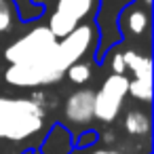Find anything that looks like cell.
<instances>
[{
    "mask_svg": "<svg viewBox=\"0 0 154 154\" xmlns=\"http://www.w3.org/2000/svg\"><path fill=\"white\" fill-rule=\"evenodd\" d=\"M122 127L125 131L131 135V137H146L150 133V114L139 110V108H133L125 114V120H122Z\"/></svg>",
    "mask_w": 154,
    "mask_h": 154,
    "instance_id": "9c48e42d",
    "label": "cell"
},
{
    "mask_svg": "<svg viewBox=\"0 0 154 154\" xmlns=\"http://www.w3.org/2000/svg\"><path fill=\"white\" fill-rule=\"evenodd\" d=\"M70 154H120V152H116L112 148H95V143H93V146H87V148H76Z\"/></svg>",
    "mask_w": 154,
    "mask_h": 154,
    "instance_id": "5bb4252c",
    "label": "cell"
},
{
    "mask_svg": "<svg viewBox=\"0 0 154 154\" xmlns=\"http://www.w3.org/2000/svg\"><path fill=\"white\" fill-rule=\"evenodd\" d=\"M99 0H57L53 13L49 15L47 28L55 38H63L78 26L93 21L99 11Z\"/></svg>",
    "mask_w": 154,
    "mask_h": 154,
    "instance_id": "3957f363",
    "label": "cell"
},
{
    "mask_svg": "<svg viewBox=\"0 0 154 154\" xmlns=\"http://www.w3.org/2000/svg\"><path fill=\"white\" fill-rule=\"evenodd\" d=\"M57 45V38L51 34V30L47 26H38L30 32H26L23 36H19L17 40H13L7 51H5V61L9 66L15 63H28V61H36L45 55H49Z\"/></svg>",
    "mask_w": 154,
    "mask_h": 154,
    "instance_id": "277c9868",
    "label": "cell"
},
{
    "mask_svg": "<svg viewBox=\"0 0 154 154\" xmlns=\"http://www.w3.org/2000/svg\"><path fill=\"white\" fill-rule=\"evenodd\" d=\"M47 127V108L32 97H0V139L26 141Z\"/></svg>",
    "mask_w": 154,
    "mask_h": 154,
    "instance_id": "7a4b0ae2",
    "label": "cell"
},
{
    "mask_svg": "<svg viewBox=\"0 0 154 154\" xmlns=\"http://www.w3.org/2000/svg\"><path fill=\"white\" fill-rule=\"evenodd\" d=\"M127 87H129L127 74H110L93 95V120L112 125L118 118L120 108L127 99Z\"/></svg>",
    "mask_w": 154,
    "mask_h": 154,
    "instance_id": "5b68a950",
    "label": "cell"
},
{
    "mask_svg": "<svg viewBox=\"0 0 154 154\" xmlns=\"http://www.w3.org/2000/svg\"><path fill=\"white\" fill-rule=\"evenodd\" d=\"M93 89H78L63 101V118L72 125H89L93 120Z\"/></svg>",
    "mask_w": 154,
    "mask_h": 154,
    "instance_id": "52a82bcc",
    "label": "cell"
},
{
    "mask_svg": "<svg viewBox=\"0 0 154 154\" xmlns=\"http://www.w3.org/2000/svg\"><path fill=\"white\" fill-rule=\"evenodd\" d=\"M66 76L70 78V82H74V85H87L89 80H91V76H93V66L89 63V61H76V63H72L68 70H66Z\"/></svg>",
    "mask_w": 154,
    "mask_h": 154,
    "instance_id": "7c38bea8",
    "label": "cell"
},
{
    "mask_svg": "<svg viewBox=\"0 0 154 154\" xmlns=\"http://www.w3.org/2000/svg\"><path fill=\"white\" fill-rule=\"evenodd\" d=\"M150 9L139 5L137 0L129 2L127 7H122V11L118 13V30L122 32L125 38H141L148 36L150 32Z\"/></svg>",
    "mask_w": 154,
    "mask_h": 154,
    "instance_id": "8992f818",
    "label": "cell"
},
{
    "mask_svg": "<svg viewBox=\"0 0 154 154\" xmlns=\"http://www.w3.org/2000/svg\"><path fill=\"white\" fill-rule=\"evenodd\" d=\"M19 19L15 0H0V34H9Z\"/></svg>",
    "mask_w": 154,
    "mask_h": 154,
    "instance_id": "8fae6325",
    "label": "cell"
},
{
    "mask_svg": "<svg viewBox=\"0 0 154 154\" xmlns=\"http://www.w3.org/2000/svg\"><path fill=\"white\" fill-rule=\"evenodd\" d=\"M122 61H125V74L129 72L131 78L152 76V59L148 53H139L135 49H122Z\"/></svg>",
    "mask_w": 154,
    "mask_h": 154,
    "instance_id": "ba28073f",
    "label": "cell"
},
{
    "mask_svg": "<svg viewBox=\"0 0 154 154\" xmlns=\"http://www.w3.org/2000/svg\"><path fill=\"white\" fill-rule=\"evenodd\" d=\"M110 70H112V74H125L122 49H116V51H112V55H110Z\"/></svg>",
    "mask_w": 154,
    "mask_h": 154,
    "instance_id": "4fadbf2b",
    "label": "cell"
},
{
    "mask_svg": "<svg viewBox=\"0 0 154 154\" xmlns=\"http://www.w3.org/2000/svg\"><path fill=\"white\" fill-rule=\"evenodd\" d=\"M97 42H99L97 28L93 21H87L68 36L57 38V45L49 55L36 61L9 66V70L5 72V82L21 89H38L55 85L66 76V70L72 63L82 61L87 55L95 53Z\"/></svg>",
    "mask_w": 154,
    "mask_h": 154,
    "instance_id": "6da1fadb",
    "label": "cell"
},
{
    "mask_svg": "<svg viewBox=\"0 0 154 154\" xmlns=\"http://www.w3.org/2000/svg\"><path fill=\"white\" fill-rule=\"evenodd\" d=\"M139 5H143V7H148V9H152V0H137Z\"/></svg>",
    "mask_w": 154,
    "mask_h": 154,
    "instance_id": "9a60e30c",
    "label": "cell"
},
{
    "mask_svg": "<svg viewBox=\"0 0 154 154\" xmlns=\"http://www.w3.org/2000/svg\"><path fill=\"white\" fill-rule=\"evenodd\" d=\"M127 95L133 97L137 103H150L152 101V76H141V78H129Z\"/></svg>",
    "mask_w": 154,
    "mask_h": 154,
    "instance_id": "30bf717a",
    "label": "cell"
}]
</instances>
